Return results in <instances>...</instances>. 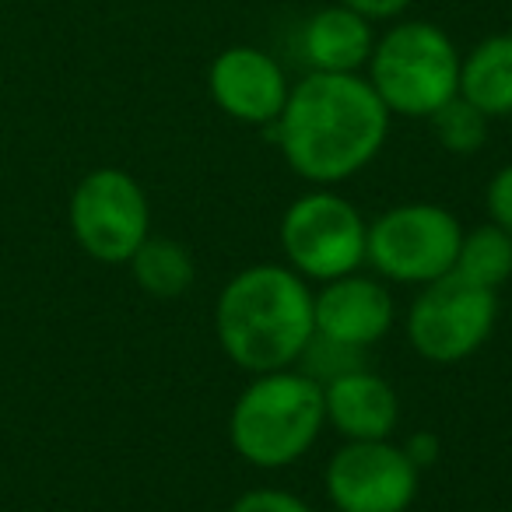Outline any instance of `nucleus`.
<instances>
[{
    "label": "nucleus",
    "instance_id": "nucleus-1",
    "mask_svg": "<svg viewBox=\"0 0 512 512\" xmlns=\"http://www.w3.org/2000/svg\"><path fill=\"white\" fill-rule=\"evenodd\" d=\"M390 116L362 74L309 71L292 85L271 130L292 172L316 186H337L376 162Z\"/></svg>",
    "mask_w": 512,
    "mask_h": 512
},
{
    "label": "nucleus",
    "instance_id": "nucleus-2",
    "mask_svg": "<svg viewBox=\"0 0 512 512\" xmlns=\"http://www.w3.org/2000/svg\"><path fill=\"white\" fill-rule=\"evenodd\" d=\"M214 330L221 351L253 376L292 369L316 334L313 292L285 264L246 267L221 288Z\"/></svg>",
    "mask_w": 512,
    "mask_h": 512
},
{
    "label": "nucleus",
    "instance_id": "nucleus-3",
    "mask_svg": "<svg viewBox=\"0 0 512 512\" xmlns=\"http://www.w3.org/2000/svg\"><path fill=\"white\" fill-rule=\"evenodd\" d=\"M327 407L323 386L306 372H264L239 393L228 418V439L235 453L260 470H281L299 463L316 446Z\"/></svg>",
    "mask_w": 512,
    "mask_h": 512
},
{
    "label": "nucleus",
    "instance_id": "nucleus-4",
    "mask_svg": "<svg viewBox=\"0 0 512 512\" xmlns=\"http://www.w3.org/2000/svg\"><path fill=\"white\" fill-rule=\"evenodd\" d=\"M369 85L397 116L428 120L460 95V50L432 22H400L376 39Z\"/></svg>",
    "mask_w": 512,
    "mask_h": 512
},
{
    "label": "nucleus",
    "instance_id": "nucleus-5",
    "mask_svg": "<svg viewBox=\"0 0 512 512\" xmlns=\"http://www.w3.org/2000/svg\"><path fill=\"white\" fill-rule=\"evenodd\" d=\"M365 235L369 225L358 207L327 186L292 200L278 228L288 267L320 285L348 278L365 264Z\"/></svg>",
    "mask_w": 512,
    "mask_h": 512
},
{
    "label": "nucleus",
    "instance_id": "nucleus-6",
    "mask_svg": "<svg viewBox=\"0 0 512 512\" xmlns=\"http://www.w3.org/2000/svg\"><path fill=\"white\" fill-rule=\"evenodd\" d=\"M463 228L442 204H397L365 235V264L400 285H428L456 267Z\"/></svg>",
    "mask_w": 512,
    "mask_h": 512
},
{
    "label": "nucleus",
    "instance_id": "nucleus-7",
    "mask_svg": "<svg viewBox=\"0 0 512 512\" xmlns=\"http://www.w3.org/2000/svg\"><path fill=\"white\" fill-rule=\"evenodd\" d=\"M498 320V299L491 288L460 278L456 271L421 285L407 313L411 348L425 362L453 365L477 355Z\"/></svg>",
    "mask_w": 512,
    "mask_h": 512
},
{
    "label": "nucleus",
    "instance_id": "nucleus-8",
    "mask_svg": "<svg viewBox=\"0 0 512 512\" xmlns=\"http://www.w3.org/2000/svg\"><path fill=\"white\" fill-rule=\"evenodd\" d=\"M67 221L78 246L99 264H130L151 235L148 193L123 169H92L71 193Z\"/></svg>",
    "mask_w": 512,
    "mask_h": 512
},
{
    "label": "nucleus",
    "instance_id": "nucleus-9",
    "mask_svg": "<svg viewBox=\"0 0 512 512\" xmlns=\"http://www.w3.org/2000/svg\"><path fill=\"white\" fill-rule=\"evenodd\" d=\"M323 481L337 512H407L418 498L421 470L390 439L344 442Z\"/></svg>",
    "mask_w": 512,
    "mask_h": 512
},
{
    "label": "nucleus",
    "instance_id": "nucleus-10",
    "mask_svg": "<svg viewBox=\"0 0 512 512\" xmlns=\"http://www.w3.org/2000/svg\"><path fill=\"white\" fill-rule=\"evenodd\" d=\"M214 106L225 116L253 127H274L292 92L285 67L256 46H228L207 71Z\"/></svg>",
    "mask_w": 512,
    "mask_h": 512
},
{
    "label": "nucleus",
    "instance_id": "nucleus-11",
    "mask_svg": "<svg viewBox=\"0 0 512 512\" xmlns=\"http://www.w3.org/2000/svg\"><path fill=\"white\" fill-rule=\"evenodd\" d=\"M393 295L383 281L348 274V278L327 281L313 292V327L330 341L351 344V348H372L383 341L393 327Z\"/></svg>",
    "mask_w": 512,
    "mask_h": 512
},
{
    "label": "nucleus",
    "instance_id": "nucleus-12",
    "mask_svg": "<svg viewBox=\"0 0 512 512\" xmlns=\"http://www.w3.org/2000/svg\"><path fill=\"white\" fill-rule=\"evenodd\" d=\"M327 425H334L348 442L390 439L400 425V397L379 372L355 369L323 386Z\"/></svg>",
    "mask_w": 512,
    "mask_h": 512
},
{
    "label": "nucleus",
    "instance_id": "nucleus-13",
    "mask_svg": "<svg viewBox=\"0 0 512 512\" xmlns=\"http://www.w3.org/2000/svg\"><path fill=\"white\" fill-rule=\"evenodd\" d=\"M299 50L309 71L358 74L362 67H369V57L376 50V29L358 11L330 4L306 18L299 32Z\"/></svg>",
    "mask_w": 512,
    "mask_h": 512
},
{
    "label": "nucleus",
    "instance_id": "nucleus-14",
    "mask_svg": "<svg viewBox=\"0 0 512 512\" xmlns=\"http://www.w3.org/2000/svg\"><path fill=\"white\" fill-rule=\"evenodd\" d=\"M460 95L488 120L512 116V32L481 39L460 60Z\"/></svg>",
    "mask_w": 512,
    "mask_h": 512
},
{
    "label": "nucleus",
    "instance_id": "nucleus-15",
    "mask_svg": "<svg viewBox=\"0 0 512 512\" xmlns=\"http://www.w3.org/2000/svg\"><path fill=\"white\" fill-rule=\"evenodd\" d=\"M130 271L141 292L151 299H179L193 288L197 267L186 246L176 239H162V235H148L134 256H130Z\"/></svg>",
    "mask_w": 512,
    "mask_h": 512
},
{
    "label": "nucleus",
    "instance_id": "nucleus-16",
    "mask_svg": "<svg viewBox=\"0 0 512 512\" xmlns=\"http://www.w3.org/2000/svg\"><path fill=\"white\" fill-rule=\"evenodd\" d=\"M453 271L474 285L498 292L512 278V235L498 228L495 221L463 232Z\"/></svg>",
    "mask_w": 512,
    "mask_h": 512
},
{
    "label": "nucleus",
    "instance_id": "nucleus-17",
    "mask_svg": "<svg viewBox=\"0 0 512 512\" xmlns=\"http://www.w3.org/2000/svg\"><path fill=\"white\" fill-rule=\"evenodd\" d=\"M428 120H432L439 144L446 151H453V155H477L484 148V141H488V116L477 106H470L463 95L439 106Z\"/></svg>",
    "mask_w": 512,
    "mask_h": 512
},
{
    "label": "nucleus",
    "instance_id": "nucleus-18",
    "mask_svg": "<svg viewBox=\"0 0 512 512\" xmlns=\"http://www.w3.org/2000/svg\"><path fill=\"white\" fill-rule=\"evenodd\" d=\"M299 372H306L309 379H316L320 386L334 383V379L348 376L355 369H365V351L362 348H351V344L341 341H330L323 334H313L306 344V351L299 355Z\"/></svg>",
    "mask_w": 512,
    "mask_h": 512
},
{
    "label": "nucleus",
    "instance_id": "nucleus-19",
    "mask_svg": "<svg viewBox=\"0 0 512 512\" xmlns=\"http://www.w3.org/2000/svg\"><path fill=\"white\" fill-rule=\"evenodd\" d=\"M228 512H313L299 495L281 488H253L239 495Z\"/></svg>",
    "mask_w": 512,
    "mask_h": 512
},
{
    "label": "nucleus",
    "instance_id": "nucleus-20",
    "mask_svg": "<svg viewBox=\"0 0 512 512\" xmlns=\"http://www.w3.org/2000/svg\"><path fill=\"white\" fill-rule=\"evenodd\" d=\"M484 204H488L491 221L512 235V165H505V169L495 172V179L488 183Z\"/></svg>",
    "mask_w": 512,
    "mask_h": 512
},
{
    "label": "nucleus",
    "instance_id": "nucleus-21",
    "mask_svg": "<svg viewBox=\"0 0 512 512\" xmlns=\"http://www.w3.org/2000/svg\"><path fill=\"white\" fill-rule=\"evenodd\" d=\"M337 4L358 11V15L369 18V22H390V18L404 15L414 0H337Z\"/></svg>",
    "mask_w": 512,
    "mask_h": 512
},
{
    "label": "nucleus",
    "instance_id": "nucleus-22",
    "mask_svg": "<svg viewBox=\"0 0 512 512\" xmlns=\"http://www.w3.org/2000/svg\"><path fill=\"white\" fill-rule=\"evenodd\" d=\"M404 453H407V460H411L414 467L425 470V467H432V463L439 460V439H435L432 432H414L411 439L404 442Z\"/></svg>",
    "mask_w": 512,
    "mask_h": 512
}]
</instances>
